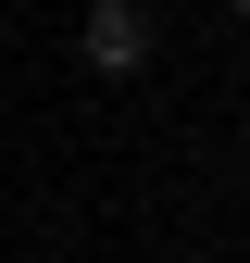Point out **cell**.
<instances>
[{
	"mask_svg": "<svg viewBox=\"0 0 250 263\" xmlns=\"http://www.w3.org/2000/svg\"><path fill=\"white\" fill-rule=\"evenodd\" d=\"M75 50H88V76H138V63H150V13H138V0H88Z\"/></svg>",
	"mask_w": 250,
	"mask_h": 263,
	"instance_id": "1",
	"label": "cell"
},
{
	"mask_svg": "<svg viewBox=\"0 0 250 263\" xmlns=\"http://www.w3.org/2000/svg\"><path fill=\"white\" fill-rule=\"evenodd\" d=\"M225 13H238V25H250V0H225Z\"/></svg>",
	"mask_w": 250,
	"mask_h": 263,
	"instance_id": "2",
	"label": "cell"
}]
</instances>
